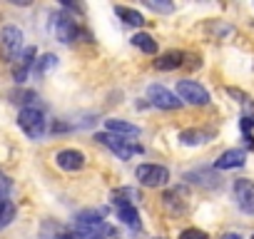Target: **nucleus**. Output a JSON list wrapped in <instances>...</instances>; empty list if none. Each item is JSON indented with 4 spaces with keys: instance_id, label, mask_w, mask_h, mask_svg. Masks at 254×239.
Segmentation results:
<instances>
[{
    "instance_id": "obj_1",
    "label": "nucleus",
    "mask_w": 254,
    "mask_h": 239,
    "mask_svg": "<svg viewBox=\"0 0 254 239\" xmlns=\"http://www.w3.org/2000/svg\"><path fill=\"white\" fill-rule=\"evenodd\" d=\"M18 125H20V130H23L30 140H40V137L45 135L48 120H45V115H43L40 107L28 105V107H23L20 115H18Z\"/></svg>"
},
{
    "instance_id": "obj_2",
    "label": "nucleus",
    "mask_w": 254,
    "mask_h": 239,
    "mask_svg": "<svg viewBox=\"0 0 254 239\" xmlns=\"http://www.w3.org/2000/svg\"><path fill=\"white\" fill-rule=\"evenodd\" d=\"M20 50H23V33H20V28H15V25L0 28V58H3L5 62H13Z\"/></svg>"
},
{
    "instance_id": "obj_3",
    "label": "nucleus",
    "mask_w": 254,
    "mask_h": 239,
    "mask_svg": "<svg viewBox=\"0 0 254 239\" xmlns=\"http://www.w3.org/2000/svg\"><path fill=\"white\" fill-rule=\"evenodd\" d=\"M95 140H97L100 145H105L107 150H112L120 160H132L135 155H140V152H142V147H140V145H132L130 140H122V137L110 135V132H100V135H95Z\"/></svg>"
},
{
    "instance_id": "obj_4",
    "label": "nucleus",
    "mask_w": 254,
    "mask_h": 239,
    "mask_svg": "<svg viewBox=\"0 0 254 239\" xmlns=\"http://www.w3.org/2000/svg\"><path fill=\"white\" fill-rule=\"evenodd\" d=\"M137 179L142 187H165L170 182V170L162 167V165H140L137 167Z\"/></svg>"
},
{
    "instance_id": "obj_5",
    "label": "nucleus",
    "mask_w": 254,
    "mask_h": 239,
    "mask_svg": "<svg viewBox=\"0 0 254 239\" xmlns=\"http://www.w3.org/2000/svg\"><path fill=\"white\" fill-rule=\"evenodd\" d=\"M232 194H234V202L237 207L244 212V214H254V182L252 179H234L232 184Z\"/></svg>"
},
{
    "instance_id": "obj_6",
    "label": "nucleus",
    "mask_w": 254,
    "mask_h": 239,
    "mask_svg": "<svg viewBox=\"0 0 254 239\" xmlns=\"http://www.w3.org/2000/svg\"><path fill=\"white\" fill-rule=\"evenodd\" d=\"M177 97L190 102V105H199V107L209 102V92L194 80H180L177 82Z\"/></svg>"
},
{
    "instance_id": "obj_7",
    "label": "nucleus",
    "mask_w": 254,
    "mask_h": 239,
    "mask_svg": "<svg viewBox=\"0 0 254 239\" xmlns=\"http://www.w3.org/2000/svg\"><path fill=\"white\" fill-rule=\"evenodd\" d=\"M147 97H150L152 105H157L162 110H177V107H182V100L175 92H170L167 87H162V85H150L147 87Z\"/></svg>"
},
{
    "instance_id": "obj_8",
    "label": "nucleus",
    "mask_w": 254,
    "mask_h": 239,
    "mask_svg": "<svg viewBox=\"0 0 254 239\" xmlns=\"http://www.w3.org/2000/svg\"><path fill=\"white\" fill-rule=\"evenodd\" d=\"M53 30H55V35H58V40H60V43H72V40L80 35V28H77L75 18H70V15H65V13L55 15Z\"/></svg>"
},
{
    "instance_id": "obj_9",
    "label": "nucleus",
    "mask_w": 254,
    "mask_h": 239,
    "mask_svg": "<svg viewBox=\"0 0 254 239\" xmlns=\"http://www.w3.org/2000/svg\"><path fill=\"white\" fill-rule=\"evenodd\" d=\"M55 162H58V167L65 170V172H77V170L85 167V155H82L80 150H60V152L55 155Z\"/></svg>"
},
{
    "instance_id": "obj_10",
    "label": "nucleus",
    "mask_w": 254,
    "mask_h": 239,
    "mask_svg": "<svg viewBox=\"0 0 254 239\" xmlns=\"http://www.w3.org/2000/svg\"><path fill=\"white\" fill-rule=\"evenodd\" d=\"M35 55H38V50H35L33 45L23 50V55L18 58V65H15V70H13L15 82H25V77H28L30 67H35Z\"/></svg>"
},
{
    "instance_id": "obj_11",
    "label": "nucleus",
    "mask_w": 254,
    "mask_h": 239,
    "mask_svg": "<svg viewBox=\"0 0 254 239\" xmlns=\"http://www.w3.org/2000/svg\"><path fill=\"white\" fill-rule=\"evenodd\" d=\"M110 199L115 207H135V202L140 199V192L135 187H117V189H112Z\"/></svg>"
},
{
    "instance_id": "obj_12",
    "label": "nucleus",
    "mask_w": 254,
    "mask_h": 239,
    "mask_svg": "<svg viewBox=\"0 0 254 239\" xmlns=\"http://www.w3.org/2000/svg\"><path fill=\"white\" fill-rule=\"evenodd\" d=\"M247 162V155L242 150H227L219 155V160L214 162L217 170H234V167H242Z\"/></svg>"
},
{
    "instance_id": "obj_13",
    "label": "nucleus",
    "mask_w": 254,
    "mask_h": 239,
    "mask_svg": "<svg viewBox=\"0 0 254 239\" xmlns=\"http://www.w3.org/2000/svg\"><path fill=\"white\" fill-rule=\"evenodd\" d=\"M105 127L110 135H125V137H140V127L125 120H105Z\"/></svg>"
},
{
    "instance_id": "obj_14",
    "label": "nucleus",
    "mask_w": 254,
    "mask_h": 239,
    "mask_svg": "<svg viewBox=\"0 0 254 239\" xmlns=\"http://www.w3.org/2000/svg\"><path fill=\"white\" fill-rule=\"evenodd\" d=\"M182 62H185V53L182 50H170V53H165L155 60V70H175Z\"/></svg>"
},
{
    "instance_id": "obj_15",
    "label": "nucleus",
    "mask_w": 254,
    "mask_h": 239,
    "mask_svg": "<svg viewBox=\"0 0 254 239\" xmlns=\"http://www.w3.org/2000/svg\"><path fill=\"white\" fill-rule=\"evenodd\" d=\"M115 13L127 23V25H135V28H142L145 25V18H142V13H137V10H132V8H125V5H115Z\"/></svg>"
},
{
    "instance_id": "obj_16",
    "label": "nucleus",
    "mask_w": 254,
    "mask_h": 239,
    "mask_svg": "<svg viewBox=\"0 0 254 239\" xmlns=\"http://www.w3.org/2000/svg\"><path fill=\"white\" fill-rule=\"evenodd\" d=\"M132 45L140 48V50L147 53V55H155V53H157V40H155L152 35H147V33H135V35H132Z\"/></svg>"
},
{
    "instance_id": "obj_17",
    "label": "nucleus",
    "mask_w": 254,
    "mask_h": 239,
    "mask_svg": "<svg viewBox=\"0 0 254 239\" xmlns=\"http://www.w3.org/2000/svg\"><path fill=\"white\" fill-rule=\"evenodd\" d=\"M180 140H182V145L194 147V145H204L207 140H212V135L204 132V130H185V132L180 135Z\"/></svg>"
},
{
    "instance_id": "obj_18",
    "label": "nucleus",
    "mask_w": 254,
    "mask_h": 239,
    "mask_svg": "<svg viewBox=\"0 0 254 239\" xmlns=\"http://www.w3.org/2000/svg\"><path fill=\"white\" fill-rule=\"evenodd\" d=\"M117 219H122L127 227L140 229V214H137L135 207H117Z\"/></svg>"
},
{
    "instance_id": "obj_19",
    "label": "nucleus",
    "mask_w": 254,
    "mask_h": 239,
    "mask_svg": "<svg viewBox=\"0 0 254 239\" xmlns=\"http://www.w3.org/2000/svg\"><path fill=\"white\" fill-rule=\"evenodd\" d=\"M15 219V204L10 199H0V229H5Z\"/></svg>"
},
{
    "instance_id": "obj_20",
    "label": "nucleus",
    "mask_w": 254,
    "mask_h": 239,
    "mask_svg": "<svg viewBox=\"0 0 254 239\" xmlns=\"http://www.w3.org/2000/svg\"><path fill=\"white\" fill-rule=\"evenodd\" d=\"M53 67H58V58H55V55H50V53H48V55H43L40 60H35V75H38V77L48 75Z\"/></svg>"
},
{
    "instance_id": "obj_21",
    "label": "nucleus",
    "mask_w": 254,
    "mask_h": 239,
    "mask_svg": "<svg viewBox=\"0 0 254 239\" xmlns=\"http://www.w3.org/2000/svg\"><path fill=\"white\" fill-rule=\"evenodd\" d=\"M145 5H147L150 10H155V13H172V10H175L172 3H160V0H147Z\"/></svg>"
},
{
    "instance_id": "obj_22",
    "label": "nucleus",
    "mask_w": 254,
    "mask_h": 239,
    "mask_svg": "<svg viewBox=\"0 0 254 239\" xmlns=\"http://www.w3.org/2000/svg\"><path fill=\"white\" fill-rule=\"evenodd\" d=\"M180 239H207V232L190 227V229H182V232H180Z\"/></svg>"
},
{
    "instance_id": "obj_23",
    "label": "nucleus",
    "mask_w": 254,
    "mask_h": 239,
    "mask_svg": "<svg viewBox=\"0 0 254 239\" xmlns=\"http://www.w3.org/2000/svg\"><path fill=\"white\" fill-rule=\"evenodd\" d=\"M10 189H13V182H10L3 172H0V199H8Z\"/></svg>"
},
{
    "instance_id": "obj_24",
    "label": "nucleus",
    "mask_w": 254,
    "mask_h": 239,
    "mask_svg": "<svg viewBox=\"0 0 254 239\" xmlns=\"http://www.w3.org/2000/svg\"><path fill=\"white\" fill-rule=\"evenodd\" d=\"M252 127H254V120H252V117H242V132H244V137L249 135Z\"/></svg>"
},
{
    "instance_id": "obj_25",
    "label": "nucleus",
    "mask_w": 254,
    "mask_h": 239,
    "mask_svg": "<svg viewBox=\"0 0 254 239\" xmlns=\"http://www.w3.org/2000/svg\"><path fill=\"white\" fill-rule=\"evenodd\" d=\"M72 237L75 239H102V237H90V234H77V232H72Z\"/></svg>"
},
{
    "instance_id": "obj_26",
    "label": "nucleus",
    "mask_w": 254,
    "mask_h": 239,
    "mask_svg": "<svg viewBox=\"0 0 254 239\" xmlns=\"http://www.w3.org/2000/svg\"><path fill=\"white\" fill-rule=\"evenodd\" d=\"M222 239H242V237H239V234H224Z\"/></svg>"
},
{
    "instance_id": "obj_27",
    "label": "nucleus",
    "mask_w": 254,
    "mask_h": 239,
    "mask_svg": "<svg viewBox=\"0 0 254 239\" xmlns=\"http://www.w3.org/2000/svg\"><path fill=\"white\" fill-rule=\"evenodd\" d=\"M252 239H254V234H252Z\"/></svg>"
},
{
    "instance_id": "obj_28",
    "label": "nucleus",
    "mask_w": 254,
    "mask_h": 239,
    "mask_svg": "<svg viewBox=\"0 0 254 239\" xmlns=\"http://www.w3.org/2000/svg\"><path fill=\"white\" fill-rule=\"evenodd\" d=\"M157 239H162V237H157Z\"/></svg>"
}]
</instances>
